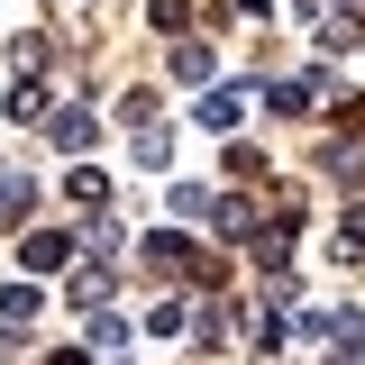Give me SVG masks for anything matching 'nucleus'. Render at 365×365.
Segmentation results:
<instances>
[{
	"mask_svg": "<svg viewBox=\"0 0 365 365\" xmlns=\"http://www.w3.org/2000/svg\"><path fill=\"white\" fill-rule=\"evenodd\" d=\"M64 192H73L83 210H101V192H110V174H91V165H73V174H64Z\"/></svg>",
	"mask_w": 365,
	"mask_h": 365,
	"instance_id": "13",
	"label": "nucleus"
},
{
	"mask_svg": "<svg viewBox=\"0 0 365 365\" xmlns=\"http://www.w3.org/2000/svg\"><path fill=\"white\" fill-rule=\"evenodd\" d=\"M46 110H55V101H46V91H37V83H19V91H9V119H19V128H37Z\"/></svg>",
	"mask_w": 365,
	"mask_h": 365,
	"instance_id": "11",
	"label": "nucleus"
},
{
	"mask_svg": "<svg viewBox=\"0 0 365 365\" xmlns=\"http://www.w3.org/2000/svg\"><path fill=\"white\" fill-rule=\"evenodd\" d=\"M165 73H174V83H210V46H201V37H174Z\"/></svg>",
	"mask_w": 365,
	"mask_h": 365,
	"instance_id": "6",
	"label": "nucleus"
},
{
	"mask_svg": "<svg viewBox=\"0 0 365 365\" xmlns=\"http://www.w3.org/2000/svg\"><path fill=\"white\" fill-rule=\"evenodd\" d=\"M91 347H101V356H110V347H128V319H110V311H91V329H83Z\"/></svg>",
	"mask_w": 365,
	"mask_h": 365,
	"instance_id": "14",
	"label": "nucleus"
},
{
	"mask_svg": "<svg viewBox=\"0 0 365 365\" xmlns=\"http://www.w3.org/2000/svg\"><path fill=\"white\" fill-rule=\"evenodd\" d=\"M247 110H256V91H247V83H220V91H201V110H192V119H201V128H237Z\"/></svg>",
	"mask_w": 365,
	"mask_h": 365,
	"instance_id": "2",
	"label": "nucleus"
},
{
	"mask_svg": "<svg viewBox=\"0 0 365 365\" xmlns=\"http://www.w3.org/2000/svg\"><path fill=\"white\" fill-rule=\"evenodd\" d=\"M46 137H55L64 155H83L91 137H101V119H91V110H46Z\"/></svg>",
	"mask_w": 365,
	"mask_h": 365,
	"instance_id": "4",
	"label": "nucleus"
},
{
	"mask_svg": "<svg viewBox=\"0 0 365 365\" xmlns=\"http://www.w3.org/2000/svg\"><path fill=\"white\" fill-rule=\"evenodd\" d=\"M137 165L165 174V165H174V137H165V128H137Z\"/></svg>",
	"mask_w": 365,
	"mask_h": 365,
	"instance_id": "10",
	"label": "nucleus"
},
{
	"mask_svg": "<svg viewBox=\"0 0 365 365\" xmlns=\"http://www.w3.org/2000/svg\"><path fill=\"white\" fill-rule=\"evenodd\" d=\"M210 220H220V237H237V247H247V237H256V201H237V192H228Z\"/></svg>",
	"mask_w": 365,
	"mask_h": 365,
	"instance_id": "8",
	"label": "nucleus"
},
{
	"mask_svg": "<svg viewBox=\"0 0 365 365\" xmlns=\"http://www.w3.org/2000/svg\"><path fill=\"white\" fill-rule=\"evenodd\" d=\"M302 329H311V338H329V347H338V338H365V311H347V302L329 311V302H319V311L302 319Z\"/></svg>",
	"mask_w": 365,
	"mask_h": 365,
	"instance_id": "5",
	"label": "nucleus"
},
{
	"mask_svg": "<svg viewBox=\"0 0 365 365\" xmlns=\"http://www.w3.org/2000/svg\"><path fill=\"white\" fill-rule=\"evenodd\" d=\"M329 174H338V182L365 174V137H338V146H329Z\"/></svg>",
	"mask_w": 365,
	"mask_h": 365,
	"instance_id": "12",
	"label": "nucleus"
},
{
	"mask_svg": "<svg viewBox=\"0 0 365 365\" xmlns=\"http://www.w3.org/2000/svg\"><path fill=\"white\" fill-rule=\"evenodd\" d=\"M0 319H9V329L37 319V283H9V292H0Z\"/></svg>",
	"mask_w": 365,
	"mask_h": 365,
	"instance_id": "15",
	"label": "nucleus"
},
{
	"mask_svg": "<svg viewBox=\"0 0 365 365\" xmlns=\"http://www.w3.org/2000/svg\"><path fill=\"white\" fill-rule=\"evenodd\" d=\"M338 256H365V210H347V228H338Z\"/></svg>",
	"mask_w": 365,
	"mask_h": 365,
	"instance_id": "17",
	"label": "nucleus"
},
{
	"mask_svg": "<svg viewBox=\"0 0 365 365\" xmlns=\"http://www.w3.org/2000/svg\"><path fill=\"white\" fill-rule=\"evenodd\" d=\"M64 256H73V237H64V228H28V237H19V265H28V283H37V274H55Z\"/></svg>",
	"mask_w": 365,
	"mask_h": 365,
	"instance_id": "3",
	"label": "nucleus"
},
{
	"mask_svg": "<svg viewBox=\"0 0 365 365\" xmlns=\"http://www.w3.org/2000/svg\"><path fill=\"white\" fill-rule=\"evenodd\" d=\"M110 283H119L110 265H83V274H73V302H83V311H101V302H110Z\"/></svg>",
	"mask_w": 365,
	"mask_h": 365,
	"instance_id": "9",
	"label": "nucleus"
},
{
	"mask_svg": "<svg viewBox=\"0 0 365 365\" xmlns=\"http://www.w3.org/2000/svg\"><path fill=\"white\" fill-rule=\"evenodd\" d=\"M137 256H146L155 274H182V283H220V256H210L201 237H182V228H155Z\"/></svg>",
	"mask_w": 365,
	"mask_h": 365,
	"instance_id": "1",
	"label": "nucleus"
},
{
	"mask_svg": "<svg viewBox=\"0 0 365 365\" xmlns=\"http://www.w3.org/2000/svg\"><path fill=\"white\" fill-rule=\"evenodd\" d=\"M28 192H37L28 174H0V220H19V210H28Z\"/></svg>",
	"mask_w": 365,
	"mask_h": 365,
	"instance_id": "16",
	"label": "nucleus"
},
{
	"mask_svg": "<svg viewBox=\"0 0 365 365\" xmlns=\"http://www.w3.org/2000/svg\"><path fill=\"white\" fill-rule=\"evenodd\" d=\"M165 210H174V228H182V220H210L220 201H210V182H174V192H165Z\"/></svg>",
	"mask_w": 365,
	"mask_h": 365,
	"instance_id": "7",
	"label": "nucleus"
}]
</instances>
